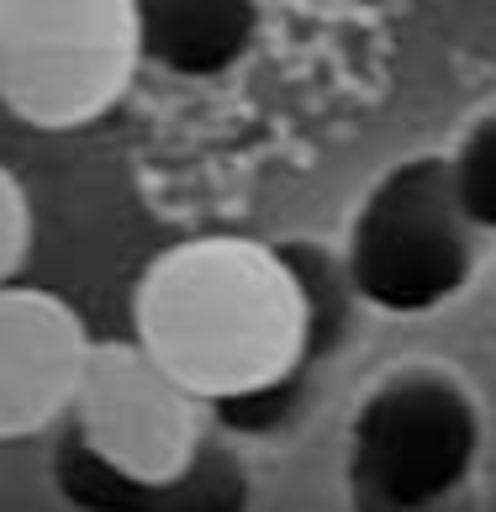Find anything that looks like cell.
<instances>
[{
  "instance_id": "obj_8",
  "label": "cell",
  "mask_w": 496,
  "mask_h": 512,
  "mask_svg": "<svg viewBox=\"0 0 496 512\" xmlns=\"http://www.w3.org/2000/svg\"><path fill=\"white\" fill-rule=\"evenodd\" d=\"M138 64H154L175 80H217L238 69L259 37V6L248 0H143Z\"/></svg>"
},
{
  "instance_id": "obj_3",
  "label": "cell",
  "mask_w": 496,
  "mask_h": 512,
  "mask_svg": "<svg viewBox=\"0 0 496 512\" xmlns=\"http://www.w3.org/2000/svg\"><path fill=\"white\" fill-rule=\"evenodd\" d=\"M338 259L354 301L386 317L449 307L475 275V227L454 201L449 164L417 154L386 169L359 201Z\"/></svg>"
},
{
  "instance_id": "obj_2",
  "label": "cell",
  "mask_w": 496,
  "mask_h": 512,
  "mask_svg": "<svg viewBox=\"0 0 496 512\" xmlns=\"http://www.w3.org/2000/svg\"><path fill=\"white\" fill-rule=\"evenodd\" d=\"M486 423L460 375L438 365H402L375 381L349 423L354 512H433L481 465Z\"/></svg>"
},
{
  "instance_id": "obj_4",
  "label": "cell",
  "mask_w": 496,
  "mask_h": 512,
  "mask_svg": "<svg viewBox=\"0 0 496 512\" xmlns=\"http://www.w3.org/2000/svg\"><path fill=\"white\" fill-rule=\"evenodd\" d=\"M138 69L132 6L0 0V101L37 127L106 117Z\"/></svg>"
},
{
  "instance_id": "obj_10",
  "label": "cell",
  "mask_w": 496,
  "mask_h": 512,
  "mask_svg": "<svg viewBox=\"0 0 496 512\" xmlns=\"http://www.w3.org/2000/svg\"><path fill=\"white\" fill-rule=\"evenodd\" d=\"M27 196H22V185H16L6 169H0V291L11 286V275L22 270V259H27Z\"/></svg>"
},
{
  "instance_id": "obj_6",
  "label": "cell",
  "mask_w": 496,
  "mask_h": 512,
  "mask_svg": "<svg viewBox=\"0 0 496 512\" xmlns=\"http://www.w3.org/2000/svg\"><path fill=\"white\" fill-rule=\"evenodd\" d=\"M85 359V328L59 296L32 286L0 291V444L64 417Z\"/></svg>"
},
{
  "instance_id": "obj_1",
  "label": "cell",
  "mask_w": 496,
  "mask_h": 512,
  "mask_svg": "<svg viewBox=\"0 0 496 512\" xmlns=\"http://www.w3.org/2000/svg\"><path fill=\"white\" fill-rule=\"evenodd\" d=\"M143 354L206 396L233 439L285 433L280 396L307 349V307L275 243L201 238L169 249L138 291Z\"/></svg>"
},
{
  "instance_id": "obj_5",
  "label": "cell",
  "mask_w": 496,
  "mask_h": 512,
  "mask_svg": "<svg viewBox=\"0 0 496 512\" xmlns=\"http://www.w3.org/2000/svg\"><path fill=\"white\" fill-rule=\"evenodd\" d=\"M69 428L117 476L169 481L196 460V396L148 359L138 344H95L85 359Z\"/></svg>"
},
{
  "instance_id": "obj_9",
  "label": "cell",
  "mask_w": 496,
  "mask_h": 512,
  "mask_svg": "<svg viewBox=\"0 0 496 512\" xmlns=\"http://www.w3.org/2000/svg\"><path fill=\"white\" fill-rule=\"evenodd\" d=\"M444 164H449V185L465 222L475 233H496V111L470 122V132L454 143V154Z\"/></svg>"
},
{
  "instance_id": "obj_7",
  "label": "cell",
  "mask_w": 496,
  "mask_h": 512,
  "mask_svg": "<svg viewBox=\"0 0 496 512\" xmlns=\"http://www.w3.org/2000/svg\"><path fill=\"white\" fill-rule=\"evenodd\" d=\"M53 486L74 512H248V470L222 439H201L196 460L169 481L117 476L74 428L53 444Z\"/></svg>"
}]
</instances>
